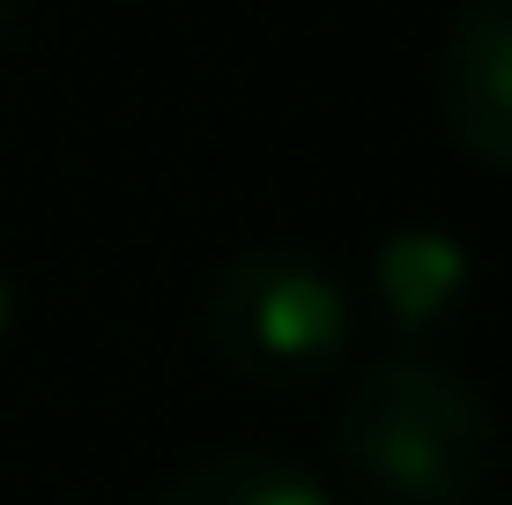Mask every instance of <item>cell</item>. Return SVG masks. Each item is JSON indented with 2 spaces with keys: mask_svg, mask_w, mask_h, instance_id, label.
<instances>
[{
  "mask_svg": "<svg viewBox=\"0 0 512 505\" xmlns=\"http://www.w3.org/2000/svg\"><path fill=\"white\" fill-rule=\"evenodd\" d=\"M475 283H483L475 246L431 216H409L394 231H379L372 260H364V298L394 327V350H431L446 327H461L475 305Z\"/></svg>",
  "mask_w": 512,
  "mask_h": 505,
  "instance_id": "3957f363",
  "label": "cell"
},
{
  "mask_svg": "<svg viewBox=\"0 0 512 505\" xmlns=\"http://www.w3.org/2000/svg\"><path fill=\"white\" fill-rule=\"evenodd\" d=\"M334 461L357 505H475L498 483V416L431 350H386L334 416Z\"/></svg>",
  "mask_w": 512,
  "mask_h": 505,
  "instance_id": "6da1fadb",
  "label": "cell"
},
{
  "mask_svg": "<svg viewBox=\"0 0 512 505\" xmlns=\"http://www.w3.org/2000/svg\"><path fill=\"white\" fill-rule=\"evenodd\" d=\"M431 90L446 142L483 171H512V0H461Z\"/></svg>",
  "mask_w": 512,
  "mask_h": 505,
  "instance_id": "277c9868",
  "label": "cell"
},
{
  "mask_svg": "<svg viewBox=\"0 0 512 505\" xmlns=\"http://www.w3.org/2000/svg\"><path fill=\"white\" fill-rule=\"evenodd\" d=\"M8 335H15V275L0 268V342H8Z\"/></svg>",
  "mask_w": 512,
  "mask_h": 505,
  "instance_id": "8992f818",
  "label": "cell"
},
{
  "mask_svg": "<svg viewBox=\"0 0 512 505\" xmlns=\"http://www.w3.org/2000/svg\"><path fill=\"white\" fill-rule=\"evenodd\" d=\"M8 30H15V0H0V45H8Z\"/></svg>",
  "mask_w": 512,
  "mask_h": 505,
  "instance_id": "52a82bcc",
  "label": "cell"
},
{
  "mask_svg": "<svg viewBox=\"0 0 512 505\" xmlns=\"http://www.w3.org/2000/svg\"><path fill=\"white\" fill-rule=\"evenodd\" d=\"M357 327V283L305 246H238L201 290L208 357L260 394H305L327 372H342Z\"/></svg>",
  "mask_w": 512,
  "mask_h": 505,
  "instance_id": "7a4b0ae2",
  "label": "cell"
},
{
  "mask_svg": "<svg viewBox=\"0 0 512 505\" xmlns=\"http://www.w3.org/2000/svg\"><path fill=\"white\" fill-rule=\"evenodd\" d=\"M149 505H342L327 491V476H312L305 461L268 454V446H223L186 468H171L156 483Z\"/></svg>",
  "mask_w": 512,
  "mask_h": 505,
  "instance_id": "5b68a950",
  "label": "cell"
}]
</instances>
